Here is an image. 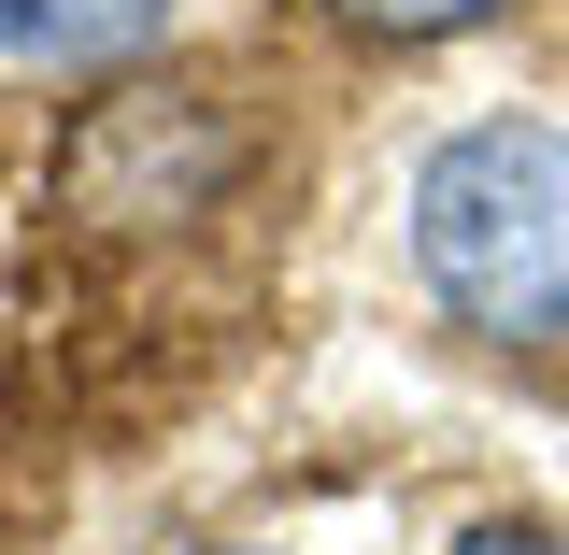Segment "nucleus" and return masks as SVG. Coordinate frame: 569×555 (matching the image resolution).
I'll return each mask as SVG.
<instances>
[{"label":"nucleus","mask_w":569,"mask_h":555,"mask_svg":"<svg viewBox=\"0 0 569 555\" xmlns=\"http://www.w3.org/2000/svg\"><path fill=\"white\" fill-rule=\"evenodd\" d=\"M413 271L456 328L485 343H556L569 328V129L485 115L413 171Z\"/></svg>","instance_id":"nucleus-1"},{"label":"nucleus","mask_w":569,"mask_h":555,"mask_svg":"<svg viewBox=\"0 0 569 555\" xmlns=\"http://www.w3.org/2000/svg\"><path fill=\"white\" fill-rule=\"evenodd\" d=\"M456 555H569V542H556V527H470Z\"/></svg>","instance_id":"nucleus-5"},{"label":"nucleus","mask_w":569,"mask_h":555,"mask_svg":"<svg viewBox=\"0 0 569 555\" xmlns=\"http://www.w3.org/2000/svg\"><path fill=\"white\" fill-rule=\"evenodd\" d=\"M228 186H242V129H228V100H200V86H114V100H86L58 129V200L100 242L186 228Z\"/></svg>","instance_id":"nucleus-2"},{"label":"nucleus","mask_w":569,"mask_h":555,"mask_svg":"<svg viewBox=\"0 0 569 555\" xmlns=\"http://www.w3.org/2000/svg\"><path fill=\"white\" fill-rule=\"evenodd\" d=\"M342 29H370V43H456V29H485L498 0H328Z\"/></svg>","instance_id":"nucleus-4"},{"label":"nucleus","mask_w":569,"mask_h":555,"mask_svg":"<svg viewBox=\"0 0 569 555\" xmlns=\"http://www.w3.org/2000/svg\"><path fill=\"white\" fill-rule=\"evenodd\" d=\"M171 0H0V43L14 58H129Z\"/></svg>","instance_id":"nucleus-3"}]
</instances>
